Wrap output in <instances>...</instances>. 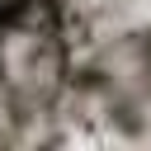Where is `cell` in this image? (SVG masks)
<instances>
[]
</instances>
